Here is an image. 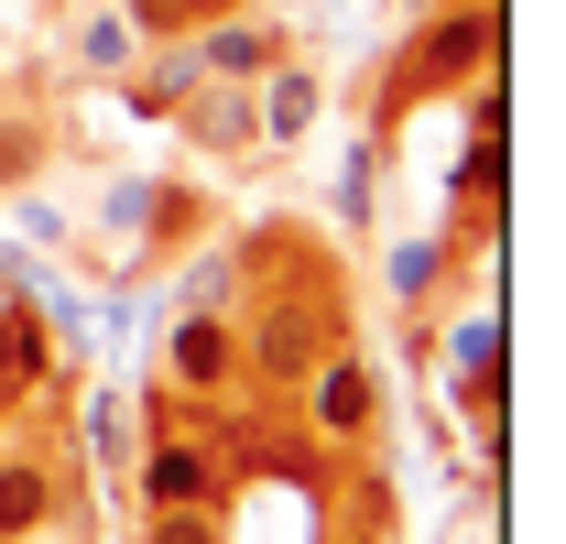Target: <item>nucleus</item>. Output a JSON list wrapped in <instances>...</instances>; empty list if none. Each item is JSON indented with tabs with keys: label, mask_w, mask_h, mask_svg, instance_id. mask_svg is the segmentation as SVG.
<instances>
[{
	"label": "nucleus",
	"mask_w": 566,
	"mask_h": 544,
	"mask_svg": "<svg viewBox=\"0 0 566 544\" xmlns=\"http://www.w3.org/2000/svg\"><path fill=\"white\" fill-rule=\"evenodd\" d=\"M240 294H251L240 240H218V251H197V262L175 272V316H240Z\"/></svg>",
	"instance_id": "nucleus-13"
},
{
	"label": "nucleus",
	"mask_w": 566,
	"mask_h": 544,
	"mask_svg": "<svg viewBox=\"0 0 566 544\" xmlns=\"http://www.w3.org/2000/svg\"><path fill=\"white\" fill-rule=\"evenodd\" d=\"M98 229H109L120 251H142V240H186V229H197V197H175L164 175H120L109 207H98Z\"/></svg>",
	"instance_id": "nucleus-9"
},
{
	"label": "nucleus",
	"mask_w": 566,
	"mask_h": 544,
	"mask_svg": "<svg viewBox=\"0 0 566 544\" xmlns=\"http://www.w3.org/2000/svg\"><path fill=\"white\" fill-rule=\"evenodd\" d=\"M370 153H381V142H349V175H338V218H349V240H370Z\"/></svg>",
	"instance_id": "nucleus-18"
},
{
	"label": "nucleus",
	"mask_w": 566,
	"mask_h": 544,
	"mask_svg": "<svg viewBox=\"0 0 566 544\" xmlns=\"http://www.w3.org/2000/svg\"><path fill=\"white\" fill-rule=\"evenodd\" d=\"M87 447H98L109 469H132V436H120V414H109V404H87Z\"/></svg>",
	"instance_id": "nucleus-20"
},
{
	"label": "nucleus",
	"mask_w": 566,
	"mask_h": 544,
	"mask_svg": "<svg viewBox=\"0 0 566 544\" xmlns=\"http://www.w3.org/2000/svg\"><path fill=\"white\" fill-rule=\"evenodd\" d=\"M501 66V0H447V11H424L415 44L392 55V76H381V121H403V109H424V98H458L469 76Z\"/></svg>",
	"instance_id": "nucleus-1"
},
{
	"label": "nucleus",
	"mask_w": 566,
	"mask_h": 544,
	"mask_svg": "<svg viewBox=\"0 0 566 544\" xmlns=\"http://www.w3.org/2000/svg\"><path fill=\"white\" fill-rule=\"evenodd\" d=\"M66 523V479L33 447H0V544H44Z\"/></svg>",
	"instance_id": "nucleus-6"
},
{
	"label": "nucleus",
	"mask_w": 566,
	"mask_h": 544,
	"mask_svg": "<svg viewBox=\"0 0 566 544\" xmlns=\"http://www.w3.org/2000/svg\"><path fill=\"white\" fill-rule=\"evenodd\" d=\"M0 294H22V305H33V294H44V262H33V251H22V240H0Z\"/></svg>",
	"instance_id": "nucleus-19"
},
{
	"label": "nucleus",
	"mask_w": 566,
	"mask_h": 544,
	"mask_svg": "<svg viewBox=\"0 0 566 544\" xmlns=\"http://www.w3.org/2000/svg\"><path fill=\"white\" fill-rule=\"evenodd\" d=\"M132 501L142 512H175V501H229V490H240V469H229V447H218V436H197V425H153V436H142L132 447Z\"/></svg>",
	"instance_id": "nucleus-3"
},
{
	"label": "nucleus",
	"mask_w": 566,
	"mask_h": 544,
	"mask_svg": "<svg viewBox=\"0 0 566 544\" xmlns=\"http://www.w3.org/2000/svg\"><path fill=\"white\" fill-rule=\"evenodd\" d=\"M175 132L197 142L208 164H240V153H262V132H251V87H229V76H197V87H186Z\"/></svg>",
	"instance_id": "nucleus-8"
},
{
	"label": "nucleus",
	"mask_w": 566,
	"mask_h": 544,
	"mask_svg": "<svg viewBox=\"0 0 566 544\" xmlns=\"http://www.w3.org/2000/svg\"><path fill=\"white\" fill-rule=\"evenodd\" d=\"M447 272H458V229H447V218H436V229H403V240H392V262H381L392 316H424V305L447 294Z\"/></svg>",
	"instance_id": "nucleus-10"
},
{
	"label": "nucleus",
	"mask_w": 566,
	"mask_h": 544,
	"mask_svg": "<svg viewBox=\"0 0 566 544\" xmlns=\"http://www.w3.org/2000/svg\"><path fill=\"white\" fill-rule=\"evenodd\" d=\"M208 11H240V0H186V33H197V22H208Z\"/></svg>",
	"instance_id": "nucleus-21"
},
{
	"label": "nucleus",
	"mask_w": 566,
	"mask_h": 544,
	"mask_svg": "<svg viewBox=\"0 0 566 544\" xmlns=\"http://www.w3.org/2000/svg\"><path fill=\"white\" fill-rule=\"evenodd\" d=\"M153 381H164L175 404L229 414L240 393H251V381H240V327H229V316H175L164 348H153Z\"/></svg>",
	"instance_id": "nucleus-4"
},
{
	"label": "nucleus",
	"mask_w": 566,
	"mask_h": 544,
	"mask_svg": "<svg viewBox=\"0 0 566 544\" xmlns=\"http://www.w3.org/2000/svg\"><path fill=\"white\" fill-rule=\"evenodd\" d=\"M66 55H76V76H132L142 66V22L120 11V0H76Z\"/></svg>",
	"instance_id": "nucleus-11"
},
{
	"label": "nucleus",
	"mask_w": 566,
	"mask_h": 544,
	"mask_svg": "<svg viewBox=\"0 0 566 544\" xmlns=\"http://www.w3.org/2000/svg\"><path fill=\"white\" fill-rule=\"evenodd\" d=\"M294 393H305V447H327V458H349V447H370L381 436V370L359 359L349 338H327L305 370H294Z\"/></svg>",
	"instance_id": "nucleus-2"
},
{
	"label": "nucleus",
	"mask_w": 566,
	"mask_h": 544,
	"mask_svg": "<svg viewBox=\"0 0 566 544\" xmlns=\"http://www.w3.org/2000/svg\"><path fill=\"white\" fill-rule=\"evenodd\" d=\"M142 55H153V66L132 76V109H142V121H175V109H186V87L208 76V66H197V44L175 33V44H142Z\"/></svg>",
	"instance_id": "nucleus-14"
},
{
	"label": "nucleus",
	"mask_w": 566,
	"mask_h": 544,
	"mask_svg": "<svg viewBox=\"0 0 566 544\" xmlns=\"http://www.w3.org/2000/svg\"><path fill=\"white\" fill-rule=\"evenodd\" d=\"M44 164H55V132H44L33 109H0V197H22Z\"/></svg>",
	"instance_id": "nucleus-15"
},
{
	"label": "nucleus",
	"mask_w": 566,
	"mask_h": 544,
	"mask_svg": "<svg viewBox=\"0 0 566 544\" xmlns=\"http://www.w3.org/2000/svg\"><path fill=\"white\" fill-rule=\"evenodd\" d=\"M44 370H55V338H44V305H22V294H0V404H22V393H44Z\"/></svg>",
	"instance_id": "nucleus-12"
},
{
	"label": "nucleus",
	"mask_w": 566,
	"mask_h": 544,
	"mask_svg": "<svg viewBox=\"0 0 566 544\" xmlns=\"http://www.w3.org/2000/svg\"><path fill=\"white\" fill-rule=\"evenodd\" d=\"M186 44H197V66H208V76H229V87H251V76H262V66L283 55V22L240 0V11H208V22L186 33Z\"/></svg>",
	"instance_id": "nucleus-7"
},
{
	"label": "nucleus",
	"mask_w": 566,
	"mask_h": 544,
	"mask_svg": "<svg viewBox=\"0 0 566 544\" xmlns=\"http://www.w3.org/2000/svg\"><path fill=\"white\" fill-rule=\"evenodd\" d=\"M142 544H229V501H175V512H142Z\"/></svg>",
	"instance_id": "nucleus-16"
},
{
	"label": "nucleus",
	"mask_w": 566,
	"mask_h": 544,
	"mask_svg": "<svg viewBox=\"0 0 566 544\" xmlns=\"http://www.w3.org/2000/svg\"><path fill=\"white\" fill-rule=\"evenodd\" d=\"M11 229H22V251H66V240H76V218H66V207H44L33 186L11 197Z\"/></svg>",
	"instance_id": "nucleus-17"
},
{
	"label": "nucleus",
	"mask_w": 566,
	"mask_h": 544,
	"mask_svg": "<svg viewBox=\"0 0 566 544\" xmlns=\"http://www.w3.org/2000/svg\"><path fill=\"white\" fill-rule=\"evenodd\" d=\"M316 121H327V76L305 66V55H273V66L251 76V132H262V153L316 142Z\"/></svg>",
	"instance_id": "nucleus-5"
}]
</instances>
